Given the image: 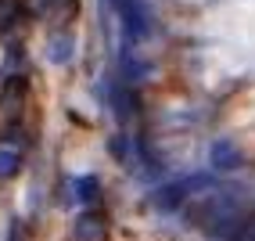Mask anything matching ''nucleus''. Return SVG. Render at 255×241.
Masks as SVG:
<instances>
[{"label":"nucleus","instance_id":"5","mask_svg":"<svg viewBox=\"0 0 255 241\" xmlns=\"http://www.w3.org/2000/svg\"><path fill=\"white\" fill-rule=\"evenodd\" d=\"M76 191H79L83 202H97V198H101V184H97L94 177H83V180L76 184Z\"/></svg>","mask_w":255,"mask_h":241},{"label":"nucleus","instance_id":"3","mask_svg":"<svg viewBox=\"0 0 255 241\" xmlns=\"http://www.w3.org/2000/svg\"><path fill=\"white\" fill-rule=\"evenodd\" d=\"M25 18V7H22V0H0V29L11 32V29H18Z\"/></svg>","mask_w":255,"mask_h":241},{"label":"nucleus","instance_id":"6","mask_svg":"<svg viewBox=\"0 0 255 241\" xmlns=\"http://www.w3.org/2000/svg\"><path fill=\"white\" fill-rule=\"evenodd\" d=\"M14 173H18V155L0 148V177H14Z\"/></svg>","mask_w":255,"mask_h":241},{"label":"nucleus","instance_id":"4","mask_svg":"<svg viewBox=\"0 0 255 241\" xmlns=\"http://www.w3.org/2000/svg\"><path fill=\"white\" fill-rule=\"evenodd\" d=\"M72 58V36H69V32H58V36L54 40H50V61H69Z\"/></svg>","mask_w":255,"mask_h":241},{"label":"nucleus","instance_id":"2","mask_svg":"<svg viewBox=\"0 0 255 241\" xmlns=\"http://www.w3.org/2000/svg\"><path fill=\"white\" fill-rule=\"evenodd\" d=\"M112 105H115V115L123 119V123H129V119L140 112V101H137V94H133L129 87H119L112 94Z\"/></svg>","mask_w":255,"mask_h":241},{"label":"nucleus","instance_id":"7","mask_svg":"<svg viewBox=\"0 0 255 241\" xmlns=\"http://www.w3.org/2000/svg\"><path fill=\"white\" fill-rule=\"evenodd\" d=\"M0 101H4V79H0Z\"/></svg>","mask_w":255,"mask_h":241},{"label":"nucleus","instance_id":"1","mask_svg":"<svg viewBox=\"0 0 255 241\" xmlns=\"http://www.w3.org/2000/svg\"><path fill=\"white\" fill-rule=\"evenodd\" d=\"M108 234V220L101 213H83L76 220V241H105Z\"/></svg>","mask_w":255,"mask_h":241}]
</instances>
